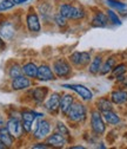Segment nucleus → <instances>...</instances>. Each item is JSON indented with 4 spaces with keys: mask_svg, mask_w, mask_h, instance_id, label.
I'll return each mask as SVG.
<instances>
[{
    "mask_svg": "<svg viewBox=\"0 0 127 149\" xmlns=\"http://www.w3.org/2000/svg\"><path fill=\"white\" fill-rule=\"evenodd\" d=\"M87 117H88V109L80 101H76L71 105L66 114L67 121L72 124H81L87 120Z\"/></svg>",
    "mask_w": 127,
    "mask_h": 149,
    "instance_id": "1",
    "label": "nucleus"
},
{
    "mask_svg": "<svg viewBox=\"0 0 127 149\" xmlns=\"http://www.w3.org/2000/svg\"><path fill=\"white\" fill-rule=\"evenodd\" d=\"M52 69H53V72L56 73L57 78H61V79H66L71 77L72 73H73V66L69 63V61L65 57L54 59L52 63Z\"/></svg>",
    "mask_w": 127,
    "mask_h": 149,
    "instance_id": "2",
    "label": "nucleus"
},
{
    "mask_svg": "<svg viewBox=\"0 0 127 149\" xmlns=\"http://www.w3.org/2000/svg\"><path fill=\"white\" fill-rule=\"evenodd\" d=\"M106 122L102 114L99 110L94 109L89 113V129L95 136H102L106 133Z\"/></svg>",
    "mask_w": 127,
    "mask_h": 149,
    "instance_id": "3",
    "label": "nucleus"
},
{
    "mask_svg": "<svg viewBox=\"0 0 127 149\" xmlns=\"http://www.w3.org/2000/svg\"><path fill=\"white\" fill-rule=\"evenodd\" d=\"M52 133V123L47 118H38L32 130V135L35 141H45Z\"/></svg>",
    "mask_w": 127,
    "mask_h": 149,
    "instance_id": "4",
    "label": "nucleus"
},
{
    "mask_svg": "<svg viewBox=\"0 0 127 149\" xmlns=\"http://www.w3.org/2000/svg\"><path fill=\"white\" fill-rule=\"evenodd\" d=\"M45 115L43 113H38L33 109H24L21 110V122H23V127L26 134H31L34 123L38 118H43Z\"/></svg>",
    "mask_w": 127,
    "mask_h": 149,
    "instance_id": "5",
    "label": "nucleus"
},
{
    "mask_svg": "<svg viewBox=\"0 0 127 149\" xmlns=\"http://www.w3.org/2000/svg\"><path fill=\"white\" fill-rule=\"evenodd\" d=\"M61 88L76 92V94L80 97V100L84 102H92L94 98L93 91L82 84H61Z\"/></svg>",
    "mask_w": 127,
    "mask_h": 149,
    "instance_id": "6",
    "label": "nucleus"
},
{
    "mask_svg": "<svg viewBox=\"0 0 127 149\" xmlns=\"http://www.w3.org/2000/svg\"><path fill=\"white\" fill-rule=\"evenodd\" d=\"M26 27L27 31L31 33H39L41 32V19L38 14V12L35 11V8L31 7L26 14Z\"/></svg>",
    "mask_w": 127,
    "mask_h": 149,
    "instance_id": "7",
    "label": "nucleus"
},
{
    "mask_svg": "<svg viewBox=\"0 0 127 149\" xmlns=\"http://www.w3.org/2000/svg\"><path fill=\"white\" fill-rule=\"evenodd\" d=\"M6 127L8 129V132L11 133V135L15 140H20L26 134L25 130H24L23 122H21L20 117H12V116H10L8 120L6 121Z\"/></svg>",
    "mask_w": 127,
    "mask_h": 149,
    "instance_id": "8",
    "label": "nucleus"
},
{
    "mask_svg": "<svg viewBox=\"0 0 127 149\" xmlns=\"http://www.w3.org/2000/svg\"><path fill=\"white\" fill-rule=\"evenodd\" d=\"M47 96H48V88L47 86H35V88L28 89L30 100L37 105L44 104Z\"/></svg>",
    "mask_w": 127,
    "mask_h": 149,
    "instance_id": "9",
    "label": "nucleus"
},
{
    "mask_svg": "<svg viewBox=\"0 0 127 149\" xmlns=\"http://www.w3.org/2000/svg\"><path fill=\"white\" fill-rule=\"evenodd\" d=\"M60 98H61V94L59 92H52L51 95L47 96V98L44 102V109L47 111L48 114H57L59 111V107H60Z\"/></svg>",
    "mask_w": 127,
    "mask_h": 149,
    "instance_id": "10",
    "label": "nucleus"
},
{
    "mask_svg": "<svg viewBox=\"0 0 127 149\" xmlns=\"http://www.w3.org/2000/svg\"><path fill=\"white\" fill-rule=\"evenodd\" d=\"M33 82L32 78L25 76V74H20L13 79H11V89L13 91H24V90H28L30 88H32Z\"/></svg>",
    "mask_w": 127,
    "mask_h": 149,
    "instance_id": "11",
    "label": "nucleus"
},
{
    "mask_svg": "<svg viewBox=\"0 0 127 149\" xmlns=\"http://www.w3.org/2000/svg\"><path fill=\"white\" fill-rule=\"evenodd\" d=\"M15 34H16V27L12 22L10 20L0 22V37L5 42L12 40L15 37Z\"/></svg>",
    "mask_w": 127,
    "mask_h": 149,
    "instance_id": "12",
    "label": "nucleus"
},
{
    "mask_svg": "<svg viewBox=\"0 0 127 149\" xmlns=\"http://www.w3.org/2000/svg\"><path fill=\"white\" fill-rule=\"evenodd\" d=\"M37 81L39 82H52L56 81L57 76L53 72V69L48 64H40L38 68V74H37Z\"/></svg>",
    "mask_w": 127,
    "mask_h": 149,
    "instance_id": "13",
    "label": "nucleus"
},
{
    "mask_svg": "<svg viewBox=\"0 0 127 149\" xmlns=\"http://www.w3.org/2000/svg\"><path fill=\"white\" fill-rule=\"evenodd\" d=\"M45 142L49 146V148H64L68 143V140L59 132H54L46 137Z\"/></svg>",
    "mask_w": 127,
    "mask_h": 149,
    "instance_id": "14",
    "label": "nucleus"
},
{
    "mask_svg": "<svg viewBox=\"0 0 127 149\" xmlns=\"http://www.w3.org/2000/svg\"><path fill=\"white\" fill-rule=\"evenodd\" d=\"M38 10V14L40 17V19L49 23L53 22V17H54V12H53V6L51 3L48 1H43L38 5L37 7Z\"/></svg>",
    "mask_w": 127,
    "mask_h": 149,
    "instance_id": "15",
    "label": "nucleus"
},
{
    "mask_svg": "<svg viewBox=\"0 0 127 149\" xmlns=\"http://www.w3.org/2000/svg\"><path fill=\"white\" fill-rule=\"evenodd\" d=\"M104 3L108 8L114 10L118 14L127 17V3L122 0H104Z\"/></svg>",
    "mask_w": 127,
    "mask_h": 149,
    "instance_id": "16",
    "label": "nucleus"
},
{
    "mask_svg": "<svg viewBox=\"0 0 127 149\" xmlns=\"http://www.w3.org/2000/svg\"><path fill=\"white\" fill-rule=\"evenodd\" d=\"M108 24H110V22H108L106 11H97L91 19V26L92 27H106L108 26Z\"/></svg>",
    "mask_w": 127,
    "mask_h": 149,
    "instance_id": "17",
    "label": "nucleus"
},
{
    "mask_svg": "<svg viewBox=\"0 0 127 149\" xmlns=\"http://www.w3.org/2000/svg\"><path fill=\"white\" fill-rule=\"evenodd\" d=\"M110 98L115 105H122L127 103V90L126 89H115L110 94Z\"/></svg>",
    "mask_w": 127,
    "mask_h": 149,
    "instance_id": "18",
    "label": "nucleus"
},
{
    "mask_svg": "<svg viewBox=\"0 0 127 149\" xmlns=\"http://www.w3.org/2000/svg\"><path fill=\"white\" fill-rule=\"evenodd\" d=\"M74 102H76V97L72 94H62L60 98V107H59V111L61 113V115L66 116L68 109Z\"/></svg>",
    "mask_w": 127,
    "mask_h": 149,
    "instance_id": "19",
    "label": "nucleus"
},
{
    "mask_svg": "<svg viewBox=\"0 0 127 149\" xmlns=\"http://www.w3.org/2000/svg\"><path fill=\"white\" fill-rule=\"evenodd\" d=\"M87 15V12L86 10L81 6V5H74L72 4V8H71V12H69V15H68V20H82L85 19Z\"/></svg>",
    "mask_w": 127,
    "mask_h": 149,
    "instance_id": "20",
    "label": "nucleus"
},
{
    "mask_svg": "<svg viewBox=\"0 0 127 149\" xmlns=\"http://www.w3.org/2000/svg\"><path fill=\"white\" fill-rule=\"evenodd\" d=\"M102 63H104V57L101 54H95L94 57L92 58L91 63L88 64L87 66V70L91 74H99L100 73V70H101V66H102Z\"/></svg>",
    "mask_w": 127,
    "mask_h": 149,
    "instance_id": "21",
    "label": "nucleus"
},
{
    "mask_svg": "<svg viewBox=\"0 0 127 149\" xmlns=\"http://www.w3.org/2000/svg\"><path fill=\"white\" fill-rule=\"evenodd\" d=\"M38 68L39 65L34 62H26L21 65V69H23V74L25 76L32 78V79H35L37 78V74H38Z\"/></svg>",
    "mask_w": 127,
    "mask_h": 149,
    "instance_id": "22",
    "label": "nucleus"
},
{
    "mask_svg": "<svg viewBox=\"0 0 127 149\" xmlns=\"http://www.w3.org/2000/svg\"><path fill=\"white\" fill-rule=\"evenodd\" d=\"M115 65H117L115 56H110V57H107L106 59H104V63H102V66H101L99 74H101V76H107V74H110Z\"/></svg>",
    "mask_w": 127,
    "mask_h": 149,
    "instance_id": "23",
    "label": "nucleus"
},
{
    "mask_svg": "<svg viewBox=\"0 0 127 149\" xmlns=\"http://www.w3.org/2000/svg\"><path fill=\"white\" fill-rule=\"evenodd\" d=\"M0 140H1V142L4 143V146L6 148H11L14 144L15 139L11 135V133L8 132V129H7L6 125L0 127Z\"/></svg>",
    "mask_w": 127,
    "mask_h": 149,
    "instance_id": "24",
    "label": "nucleus"
},
{
    "mask_svg": "<svg viewBox=\"0 0 127 149\" xmlns=\"http://www.w3.org/2000/svg\"><path fill=\"white\" fill-rule=\"evenodd\" d=\"M113 102L108 97H100L95 101V109L99 110L100 113H105L108 110H113Z\"/></svg>",
    "mask_w": 127,
    "mask_h": 149,
    "instance_id": "25",
    "label": "nucleus"
},
{
    "mask_svg": "<svg viewBox=\"0 0 127 149\" xmlns=\"http://www.w3.org/2000/svg\"><path fill=\"white\" fill-rule=\"evenodd\" d=\"M101 114H102V117H104L106 124H108V125H118L121 122L119 114H117L114 110H108V111H105V113H101Z\"/></svg>",
    "mask_w": 127,
    "mask_h": 149,
    "instance_id": "26",
    "label": "nucleus"
},
{
    "mask_svg": "<svg viewBox=\"0 0 127 149\" xmlns=\"http://www.w3.org/2000/svg\"><path fill=\"white\" fill-rule=\"evenodd\" d=\"M7 74L10 79H13L18 76L23 74V69H21V65L18 63V62H11L8 65H7Z\"/></svg>",
    "mask_w": 127,
    "mask_h": 149,
    "instance_id": "27",
    "label": "nucleus"
},
{
    "mask_svg": "<svg viewBox=\"0 0 127 149\" xmlns=\"http://www.w3.org/2000/svg\"><path fill=\"white\" fill-rule=\"evenodd\" d=\"M126 73H127V65L125 63L117 64L110 73V79H115L117 77L122 76V74H126Z\"/></svg>",
    "mask_w": 127,
    "mask_h": 149,
    "instance_id": "28",
    "label": "nucleus"
},
{
    "mask_svg": "<svg viewBox=\"0 0 127 149\" xmlns=\"http://www.w3.org/2000/svg\"><path fill=\"white\" fill-rule=\"evenodd\" d=\"M106 14H107V18H108V22H110L111 25H114V26H120L122 24L121 19H120V17L119 14L112 10V8H107L106 10Z\"/></svg>",
    "mask_w": 127,
    "mask_h": 149,
    "instance_id": "29",
    "label": "nucleus"
},
{
    "mask_svg": "<svg viewBox=\"0 0 127 149\" xmlns=\"http://www.w3.org/2000/svg\"><path fill=\"white\" fill-rule=\"evenodd\" d=\"M53 24L57 27H59L60 30H62L68 26V19L65 18L64 15H61L59 12H57V13H54V17H53Z\"/></svg>",
    "mask_w": 127,
    "mask_h": 149,
    "instance_id": "30",
    "label": "nucleus"
},
{
    "mask_svg": "<svg viewBox=\"0 0 127 149\" xmlns=\"http://www.w3.org/2000/svg\"><path fill=\"white\" fill-rule=\"evenodd\" d=\"M56 128H57V132H59L60 134H62L68 140V142L71 141V132H69V128L66 125V123H64L62 121H58Z\"/></svg>",
    "mask_w": 127,
    "mask_h": 149,
    "instance_id": "31",
    "label": "nucleus"
},
{
    "mask_svg": "<svg viewBox=\"0 0 127 149\" xmlns=\"http://www.w3.org/2000/svg\"><path fill=\"white\" fill-rule=\"evenodd\" d=\"M68 61L72 66L76 69H80V51H74L68 56Z\"/></svg>",
    "mask_w": 127,
    "mask_h": 149,
    "instance_id": "32",
    "label": "nucleus"
},
{
    "mask_svg": "<svg viewBox=\"0 0 127 149\" xmlns=\"http://www.w3.org/2000/svg\"><path fill=\"white\" fill-rule=\"evenodd\" d=\"M92 61V56H91L89 52L87 51H82L80 52V69H84V68H87L88 64Z\"/></svg>",
    "mask_w": 127,
    "mask_h": 149,
    "instance_id": "33",
    "label": "nucleus"
},
{
    "mask_svg": "<svg viewBox=\"0 0 127 149\" xmlns=\"http://www.w3.org/2000/svg\"><path fill=\"white\" fill-rule=\"evenodd\" d=\"M14 6H15V4L13 3V0H1V1H0V13L10 11Z\"/></svg>",
    "mask_w": 127,
    "mask_h": 149,
    "instance_id": "34",
    "label": "nucleus"
},
{
    "mask_svg": "<svg viewBox=\"0 0 127 149\" xmlns=\"http://www.w3.org/2000/svg\"><path fill=\"white\" fill-rule=\"evenodd\" d=\"M32 148H33V149H47V148H49V146H48L46 142L38 141L37 143H34V144L32 146Z\"/></svg>",
    "mask_w": 127,
    "mask_h": 149,
    "instance_id": "35",
    "label": "nucleus"
},
{
    "mask_svg": "<svg viewBox=\"0 0 127 149\" xmlns=\"http://www.w3.org/2000/svg\"><path fill=\"white\" fill-rule=\"evenodd\" d=\"M28 1H32V0H13V3L15 4V6H16V5H23V4H26V3H28Z\"/></svg>",
    "mask_w": 127,
    "mask_h": 149,
    "instance_id": "36",
    "label": "nucleus"
},
{
    "mask_svg": "<svg viewBox=\"0 0 127 149\" xmlns=\"http://www.w3.org/2000/svg\"><path fill=\"white\" fill-rule=\"evenodd\" d=\"M6 47V44H5V40L1 38V37H0V51H3L4 49Z\"/></svg>",
    "mask_w": 127,
    "mask_h": 149,
    "instance_id": "37",
    "label": "nucleus"
},
{
    "mask_svg": "<svg viewBox=\"0 0 127 149\" xmlns=\"http://www.w3.org/2000/svg\"><path fill=\"white\" fill-rule=\"evenodd\" d=\"M120 85H121L122 88H127V74H126V77L124 78V81L120 83Z\"/></svg>",
    "mask_w": 127,
    "mask_h": 149,
    "instance_id": "38",
    "label": "nucleus"
},
{
    "mask_svg": "<svg viewBox=\"0 0 127 149\" xmlns=\"http://www.w3.org/2000/svg\"><path fill=\"white\" fill-rule=\"evenodd\" d=\"M86 147L85 146H81V144H78V146H72L71 149H85Z\"/></svg>",
    "mask_w": 127,
    "mask_h": 149,
    "instance_id": "39",
    "label": "nucleus"
},
{
    "mask_svg": "<svg viewBox=\"0 0 127 149\" xmlns=\"http://www.w3.org/2000/svg\"><path fill=\"white\" fill-rule=\"evenodd\" d=\"M4 125H6V121L1 115H0V127H4Z\"/></svg>",
    "mask_w": 127,
    "mask_h": 149,
    "instance_id": "40",
    "label": "nucleus"
},
{
    "mask_svg": "<svg viewBox=\"0 0 127 149\" xmlns=\"http://www.w3.org/2000/svg\"><path fill=\"white\" fill-rule=\"evenodd\" d=\"M100 146H98V148H106V146H104V143H99Z\"/></svg>",
    "mask_w": 127,
    "mask_h": 149,
    "instance_id": "41",
    "label": "nucleus"
}]
</instances>
